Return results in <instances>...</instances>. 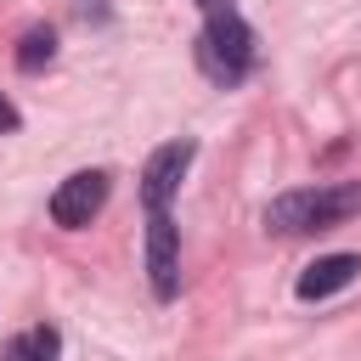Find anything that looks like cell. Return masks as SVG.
Here are the masks:
<instances>
[{
	"mask_svg": "<svg viewBox=\"0 0 361 361\" xmlns=\"http://www.w3.org/2000/svg\"><path fill=\"white\" fill-rule=\"evenodd\" d=\"M147 276H152L158 299H175V288H180V248H175L169 209H147Z\"/></svg>",
	"mask_w": 361,
	"mask_h": 361,
	"instance_id": "5",
	"label": "cell"
},
{
	"mask_svg": "<svg viewBox=\"0 0 361 361\" xmlns=\"http://www.w3.org/2000/svg\"><path fill=\"white\" fill-rule=\"evenodd\" d=\"M17 124H23V113H17V107L6 102V90H0V135H11Z\"/></svg>",
	"mask_w": 361,
	"mask_h": 361,
	"instance_id": "10",
	"label": "cell"
},
{
	"mask_svg": "<svg viewBox=\"0 0 361 361\" xmlns=\"http://www.w3.org/2000/svg\"><path fill=\"white\" fill-rule=\"evenodd\" d=\"M102 203H107V175L102 169H79L51 192V220L62 231H79V226H90L102 214Z\"/></svg>",
	"mask_w": 361,
	"mask_h": 361,
	"instance_id": "3",
	"label": "cell"
},
{
	"mask_svg": "<svg viewBox=\"0 0 361 361\" xmlns=\"http://www.w3.org/2000/svg\"><path fill=\"white\" fill-rule=\"evenodd\" d=\"M355 271H361V254H327V259L305 265V276H299V299H327V293L350 288Z\"/></svg>",
	"mask_w": 361,
	"mask_h": 361,
	"instance_id": "6",
	"label": "cell"
},
{
	"mask_svg": "<svg viewBox=\"0 0 361 361\" xmlns=\"http://www.w3.org/2000/svg\"><path fill=\"white\" fill-rule=\"evenodd\" d=\"M203 11V34H197V62L214 85H237L254 68V28L237 11V0H192Z\"/></svg>",
	"mask_w": 361,
	"mask_h": 361,
	"instance_id": "1",
	"label": "cell"
},
{
	"mask_svg": "<svg viewBox=\"0 0 361 361\" xmlns=\"http://www.w3.org/2000/svg\"><path fill=\"white\" fill-rule=\"evenodd\" d=\"M0 361H56V327H28V333L6 338Z\"/></svg>",
	"mask_w": 361,
	"mask_h": 361,
	"instance_id": "8",
	"label": "cell"
},
{
	"mask_svg": "<svg viewBox=\"0 0 361 361\" xmlns=\"http://www.w3.org/2000/svg\"><path fill=\"white\" fill-rule=\"evenodd\" d=\"M192 158H197V141H192V135L164 141V147L147 158V169H141V203H147V209H169V197L180 192V175H186Z\"/></svg>",
	"mask_w": 361,
	"mask_h": 361,
	"instance_id": "4",
	"label": "cell"
},
{
	"mask_svg": "<svg viewBox=\"0 0 361 361\" xmlns=\"http://www.w3.org/2000/svg\"><path fill=\"white\" fill-rule=\"evenodd\" d=\"M73 17H85V23H107V0H73Z\"/></svg>",
	"mask_w": 361,
	"mask_h": 361,
	"instance_id": "9",
	"label": "cell"
},
{
	"mask_svg": "<svg viewBox=\"0 0 361 361\" xmlns=\"http://www.w3.org/2000/svg\"><path fill=\"white\" fill-rule=\"evenodd\" d=\"M361 209V180H333V186H293L265 203L271 231H327Z\"/></svg>",
	"mask_w": 361,
	"mask_h": 361,
	"instance_id": "2",
	"label": "cell"
},
{
	"mask_svg": "<svg viewBox=\"0 0 361 361\" xmlns=\"http://www.w3.org/2000/svg\"><path fill=\"white\" fill-rule=\"evenodd\" d=\"M51 56H56V28H51V23L23 28V39H17V68H23V73H39Z\"/></svg>",
	"mask_w": 361,
	"mask_h": 361,
	"instance_id": "7",
	"label": "cell"
}]
</instances>
